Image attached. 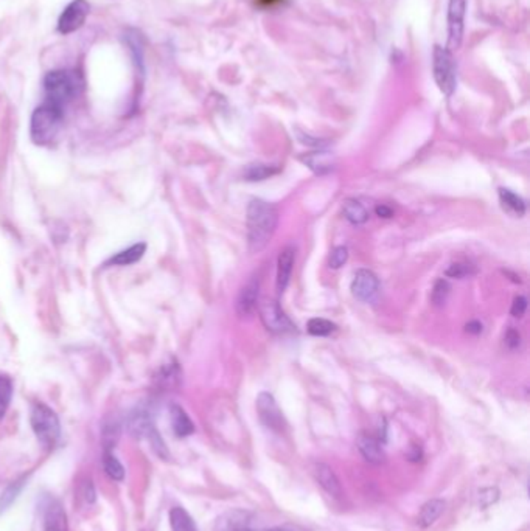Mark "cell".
Returning <instances> with one entry per match:
<instances>
[{
  "mask_svg": "<svg viewBox=\"0 0 530 531\" xmlns=\"http://www.w3.org/2000/svg\"><path fill=\"white\" fill-rule=\"evenodd\" d=\"M315 477L317 480V483L322 486V488L328 492L331 497H341L342 494V488L339 483V478L336 477L333 469L327 465H317L315 469Z\"/></svg>",
  "mask_w": 530,
  "mask_h": 531,
  "instance_id": "obj_17",
  "label": "cell"
},
{
  "mask_svg": "<svg viewBox=\"0 0 530 531\" xmlns=\"http://www.w3.org/2000/svg\"><path fill=\"white\" fill-rule=\"evenodd\" d=\"M376 215H378L380 217H392L394 212L386 206H378L376 207Z\"/></svg>",
  "mask_w": 530,
  "mask_h": 531,
  "instance_id": "obj_37",
  "label": "cell"
},
{
  "mask_svg": "<svg viewBox=\"0 0 530 531\" xmlns=\"http://www.w3.org/2000/svg\"><path fill=\"white\" fill-rule=\"evenodd\" d=\"M347 260H348L347 247H344V246L336 247L330 255V267L331 269H339L341 266L347 263Z\"/></svg>",
  "mask_w": 530,
  "mask_h": 531,
  "instance_id": "obj_32",
  "label": "cell"
},
{
  "mask_svg": "<svg viewBox=\"0 0 530 531\" xmlns=\"http://www.w3.org/2000/svg\"><path fill=\"white\" fill-rule=\"evenodd\" d=\"M300 160L316 174H327L336 168V159L328 151L310 152V154L300 157Z\"/></svg>",
  "mask_w": 530,
  "mask_h": 531,
  "instance_id": "obj_16",
  "label": "cell"
},
{
  "mask_svg": "<svg viewBox=\"0 0 530 531\" xmlns=\"http://www.w3.org/2000/svg\"><path fill=\"white\" fill-rule=\"evenodd\" d=\"M31 429L39 440V443L46 447H53L61 437V423L58 415L46 404H36L31 408L30 417Z\"/></svg>",
  "mask_w": 530,
  "mask_h": 531,
  "instance_id": "obj_4",
  "label": "cell"
},
{
  "mask_svg": "<svg viewBox=\"0 0 530 531\" xmlns=\"http://www.w3.org/2000/svg\"><path fill=\"white\" fill-rule=\"evenodd\" d=\"M336 330V325L327 318H311L308 322V332L311 336L325 337Z\"/></svg>",
  "mask_w": 530,
  "mask_h": 531,
  "instance_id": "obj_30",
  "label": "cell"
},
{
  "mask_svg": "<svg viewBox=\"0 0 530 531\" xmlns=\"http://www.w3.org/2000/svg\"><path fill=\"white\" fill-rule=\"evenodd\" d=\"M443 511L445 502L440 501V498H432V501L426 502L423 507H421L417 517V523L421 528L431 527L432 523H436L439 517L443 514Z\"/></svg>",
  "mask_w": 530,
  "mask_h": 531,
  "instance_id": "obj_18",
  "label": "cell"
},
{
  "mask_svg": "<svg viewBox=\"0 0 530 531\" xmlns=\"http://www.w3.org/2000/svg\"><path fill=\"white\" fill-rule=\"evenodd\" d=\"M526 309H527V300L526 297H516L513 300V305H512V309H510V312H512L513 317H522L526 314Z\"/></svg>",
  "mask_w": 530,
  "mask_h": 531,
  "instance_id": "obj_33",
  "label": "cell"
},
{
  "mask_svg": "<svg viewBox=\"0 0 530 531\" xmlns=\"http://www.w3.org/2000/svg\"><path fill=\"white\" fill-rule=\"evenodd\" d=\"M89 11H91V5H89L87 0H73V2H70L66 8H64L58 19L60 33L70 35L73 33V31L80 30L82 24L86 22Z\"/></svg>",
  "mask_w": 530,
  "mask_h": 531,
  "instance_id": "obj_7",
  "label": "cell"
},
{
  "mask_svg": "<svg viewBox=\"0 0 530 531\" xmlns=\"http://www.w3.org/2000/svg\"><path fill=\"white\" fill-rule=\"evenodd\" d=\"M279 171L280 170L277 168V166H272V165L251 163L246 166L245 171H242V177H245L247 182H260V181H265V179H270L274 174H277Z\"/></svg>",
  "mask_w": 530,
  "mask_h": 531,
  "instance_id": "obj_23",
  "label": "cell"
},
{
  "mask_svg": "<svg viewBox=\"0 0 530 531\" xmlns=\"http://www.w3.org/2000/svg\"><path fill=\"white\" fill-rule=\"evenodd\" d=\"M12 398V381L6 375H0V420L5 417Z\"/></svg>",
  "mask_w": 530,
  "mask_h": 531,
  "instance_id": "obj_28",
  "label": "cell"
},
{
  "mask_svg": "<svg viewBox=\"0 0 530 531\" xmlns=\"http://www.w3.org/2000/svg\"><path fill=\"white\" fill-rule=\"evenodd\" d=\"M260 317L266 328L276 332V334H288V332L296 331L294 323H292L290 317L282 311L279 303L272 302V300H267V302L261 303Z\"/></svg>",
  "mask_w": 530,
  "mask_h": 531,
  "instance_id": "obj_6",
  "label": "cell"
},
{
  "mask_svg": "<svg viewBox=\"0 0 530 531\" xmlns=\"http://www.w3.org/2000/svg\"><path fill=\"white\" fill-rule=\"evenodd\" d=\"M103 468L106 471V474L109 476L112 480H120L125 478V468L123 465L118 462V458L111 453L109 451L105 452V458H103Z\"/></svg>",
  "mask_w": 530,
  "mask_h": 531,
  "instance_id": "obj_27",
  "label": "cell"
},
{
  "mask_svg": "<svg viewBox=\"0 0 530 531\" xmlns=\"http://www.w3.org/2000/svg\"><path fill=\"white\" fill-rule=\"evenodd\" d=\"M297 137L300 142H302L303 145H310V146H316V148H322V146L327 145V142H324V140H317V138H311L310 136H303V134H297Z\"/></svg>",
  "mask_w": 530,
  "mask_h": 531,
  "instance_id": "obj_35",
  "label": "cell"
},
{
  "mask_svg": "<svg viewBox=\"0 0 530 531\" xmlns=\"http://www.w3.org/2000/svg\"><path fill=\"white\" fill-rule=\"evenodd\" d=\"M44 531H69L67 514L61 502L52 501L47 505L44 514Z\"/></svg>",
  "mask_w": 530,
  "mask_h": 531,
  "instance_id": "obj_15",
  "label": "cell"
},
{
  "mask_svg": "<svg viewBox=\"0 0 530 531\" xmlns=\"http://www.w3.org/2000/svg\"><path fill=\"white\" fill-rule=\"evenodd\" d=\"M500 201L504 206V208L510 210V212L522 216L526 213V202L521 196H518L513 191L507 188H500Z\"/></svg>",
  "mask_w": 530,
  "mask_h": 531,
  "instance_id": "obj_24",
  "label": "cell"
},
{
  "mask_svg": "<svg viewBox=\"0 0 530 531\" xmlns=\"http://www.w3.org/2000/svg\"><path fill=\"white\" fill-rule=\"evenodd\" d=\"M260 296V280L251 278L240 291L238 298H236V312L240 317H251L254 311L257 309Z\"/></svg>",
  "mask_w": 530,
  "mask_h": 531,
  "instance_id": "obj_11",
  "label": "cell"
},
{
  "mask_svg": "<svg viewBox=\"0 0 530 531\" xmlns=\"http://www.w3.org/2000/svg\"><path fill=\"white\" fill-rule=\"evenodd\" d=\"M279 224V212L272 204L252 199L247 206V246L252 253H258L270 244Z\"/></svg>",
  "mask_w": 530,
  "mask_h": 531,
  "instance_id": "obj_1",
  "label": "cell"
},
{
  "mask_svg": "<svg viewBox=\"0 0 530 531\" xmlns=\"http://www.w3.org/2000/svg\"><path fill=\"white\" fill-rule=\"evenodd\" d=\"M465 330H467V332H471V334H479V332H482V323L477 322V320H472V322L467 323Z\"/></svg>",
  "mask_w": 530,
  "mask_h": 531,
  "instance_id": "obj_36",
  "label": "cell"
},
{
  "mask_svg": "<svg viewBox=\"0 0 530 531\" xmlns=\"http://www.w3.org/2000/svg\"><path fill=\"white\" fill-rule=\"evenodd\" d=\"M476 273V267L475 264L468 263V261H456V263H451L448 269L445 271V275L450 278H467L471 277V275Z\"/></svg>",
  "mask_w": 530,
  "mask_h": 531,
  "instance_id": "obj_29",
  "label": "cell"
},
{
  "mask_svg": "<svg viewBox=\"0 0 530 531\" xmlns=\"http://www.w3.org/2000/svg\"><path fill=\"white\" fill-rule=\"evenodd\" d=\"M125 41L132 53L134 64L139 67L140 72H143V36L137 30H127Z\"/></svg>",
  "mask_w": 530,
  "mask_h": 531,
  "instance_id": "obj_21",
  "label": "cell"
},
{
  "mask_svg": "<svg viewBox=\"0 0 530 531\" xmlns=\"http://www.w3.org/2000/svg\"><path fill=\"white\" fill-rule=\"evenodd\" d=\"M146 252V244H143V242H139V244H134L131 247L125 249V251H121L118 253L114 255V257L107 261V266L109 264H114V266H131V264H136L137 261L142 260V257Z\"/></svg>",
  "mask_w": 530,
  "mask_h": 531,
  "instance_id": "obj_19",
  "label": "cell"
},
{
  "mask_svg": "<svg viewBox=\"0 0 530 531\" xmlns=\"http://www.w3.org/2000/svg\"><path fill=\"white\" fill-rule=\"evenodd\" d=\"M342 212L346 219L350 221L355 226H360V224H364L369 219V212L362 207V204H360L355 199H347L342 206Z\"/></svg>",
  "mask_w": 530,
  "mask_h": 531,
  "instance_id": "obj_25",
  "label": "cell"
},
{
  "mask_svg": "<svg viewBox=\"0 0 530 531\" xmlns=\"http://www.w3.org/2000/svg\"><path fill=\"white\" fill-rule=\"evenodd\" d=\"M25 482H27V477H22V478L15 480V482H11L8 486H6L5 491L2 492V496H0V513H3V511L16 501V497L19 496V492L22 491Z\"/></svg>",
  "mask_w": 530,
  "mask_h": 531,
  "instance_id": "obj_26",
  "label": "cell"
},
{
  "mask_svg": "<svg viewBox=\"0 0 530 531\" xmlns=\"http://www.w3.org/2000/svg\"><path fill=\"white\" fill-rule=\"evenodd\" d=\"M296 260V249L294 246H286L279 255L277 261V291L283 294L286 287L290 285L292 267H294Z\"/></svg>",
  "mask_w": 530,
  "mask_h": 531,
  "instance_id": "obj_13",
  "label": "cell"
},
{
  "mask_svg": "<svg viewBox=\"0 0 530 531\" xmlns=\"http://www.w3.org/2000/svg\"><path fill=\"white\" fill-rule=\"evenodd\" d=\"M171 426H173V431L177 435V437H188L195 432V424L191 423V420L182 407L179 406H171Z\"/></svg>",
  "mask_w": 530,
  "mask_h": 531,
  "instance_id": "obj_20",
  "label": "cell"
},
{
  "mask_svg": "<svg viewBox=\"0 0 530 531\" xmlns=\"http://www.w3.org/2000/svg\"><path fill=\"white\" fill-rule=\"evenodd\" d=\"M450 291H451V286L446 280L440 278L436 281V285H434L432 287V292H431V300L432 303L436 306H442L446 303V298H448L450 296Z\"/></svg>",
  "mask_w": 530,
  "mask_h": 531,
  "instance_id": "obj_31",
  "label": "cell"
},
{
  "mask_svg": "<svg viewBox=\"0 0 530 531\" xmlns=\"http://www.w3.org/2000/svg\"><path fill=\"white\" fill-rule=\"evenodd\" d=\"M380 289V281L376 275L367 269H360L355 273L352 281V294L361 302H370L373 300Z\"/></svg>",
  "mask_w": 530,
  "mask_h": 531,
  "instance_id": "obj_10",
  "label": "cell"
},
{
  "mask_svg": "<svg viewBox=\"0 0 530 531\" xmlns=\"http://www.w3.org/2000/svg\"><path fill=\"white\" fill-rule=\"evenodd\" d=\"M465 15L467 0H450L448 2V46L450 50H457L463 39Z\"/></svg>",
  "mask_w": 530,
  "mask_h": 531,
  "instance_id": "obj_8",
  "label": "cell"
},
{
  "mask_svg": "<svg viewBox=\"0 0 530 531\" xmlns=\"http://www.w3.org/2000/svg\"><path fill=\"white\" fill-rule=\"evenodd\" d=\"M457 67L450 48L436 46L432 52V73L440 92L451 97L457 84Z\"/></svg>",
  "mask_w": 530,
  "mask_h": 531,
  "instance_id": "obj_5",
  "label": "cell"
},
{
  "mask_svg": "<svg viewBox=\"0 0 530 531\" xmlns=\"http://www.w3.org/2000/svg\"><path fill=\"white\" fill-rule=\"evenodd\" d=\"M44 89L48 103L66 107L70 101L76 98L82 89L81 76L72 70H53L44 78Z\"/></svg>",
  "mask_w": 530,
  "mask_h": 531,
  "instance_id": "obj_2",
  "label": "cell"
},
{
  "mask_svg": "<svg viewBox=\"0 0 530 531\" xmlns=\"http://www.w3.org/2000/svg\"><path fill=\"white\" fill-rule=\"evenodd\" d=\"M62 120L64 109L44 101V105L36 107V111L31 115L30 134L33 142L37 145L52 143L61 129Z\"/></svg>",
  "mask_w": 530,
  "mask_h": 531,
  "instance_id": "obj_3",
  "label": "cell"
},
{
  "mask_svg": "<svg viewBox=\"0 0 530 531\" xmlns=\"http://www.w3.org/2000/svg\"><path fill=\"white\" fill-rule=\"evenodd\" d=\"M521 343V336L520 332L516 330H509L507 334H506V345L510 348V350H515L518 348Z\"/></svg>",
  "mask_w": 530,
  "mask_h": 531,
  "instance_id": "obj_34",
  "label": "cell"
},
{
  "mask_svg": "<svg viewBox=\"0 0 530 531\" xmlns=\"http://www.w3.org/2000/svg\"><path fill=\"white\" fill-rule=\"evenodd\" d=\"M382 443L380 438H375L372 435L361 433L357 437V449H360L361 456L367 460L369 463L380 465L385 462V451H382Z\"/></svg>",
  "mask_w": 530,
  "mask_h": 531,
  "instance_id": "obj_14",
  "label": "cell"
},
{
  "mask_svg": "<svg viewBox=\"0 0 530 531\" xmlns=\"http://www.w3.org/2000/svg\"><path fill=\"white\" fill-rule=\"evenodd\" d=\"M216 531H308L302 527L297 525H283V527H274V528H254L245 522V516H240L238 513L227 514L224 519L218 522V530Z\"/></svg>",
  "mask_w": 530,
  "mask_h": 531,
  "instance_id": "obj_12",
  "label": "cell"
},
{
  "mask_svg": "<svg viewBox=\"0 0 530 531\" xmlns=\"http://www.w3.org/2000/svg\"><path fill=\"white\" fill-rule=\"evenodd\" d=\"M170 525L173 531H197L196 523L182 507L170 510Z\"/></svg>",
  "mask_w": 530,
  "mask_h": 531,
  "instance_id": "obj_22",
  "label": "cell"
},
{
  "mask_svg": "<svg viewBox=\"0 0 530 531\" xmlns=\"http://www.w3.org/2000/svg\"><path fill=\"white\" fill-rule=\"evenodd\" d=\"M257 412H258L260 421L267 429H271V431H276V432H282L285 429L283 413L282 411H280V407L277 406V402L271 393L263 392L258 395Z\"/></svg>",
  "mask_w": 530,
  "mask_h": 531,
  "instance_id": "obj_9",
  "label": "cell"
}]
</instances>
